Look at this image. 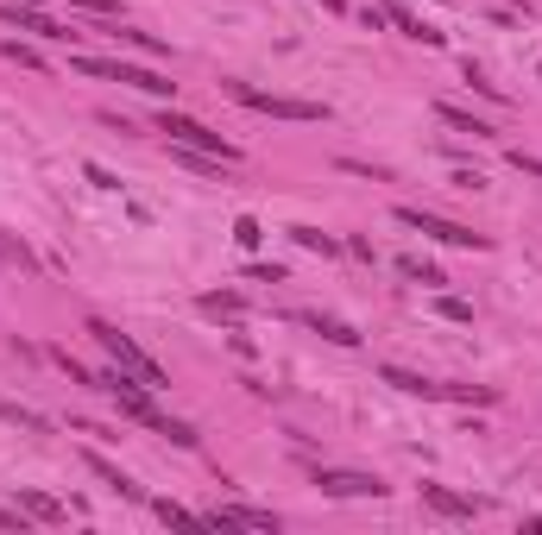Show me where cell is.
<instances>
[{
  "label": "cell",
  "instance_id": "6da1fadb",
  "mask_svg": "<svg viewBox=\"0 0 542 535\" xmlns=\"http://www.w3.org/2000/svg\"><path fill=\"white\" fill-rule=\"evenodd\" d=\"M89 334H95V347H102V353H108L114 366H127V372H139V378H145L151 391H164V385H170V372H164V366H158V359H151V353L139 347L133 334H121L114 321H102V315H89Z\"/></svg>",
  "mask_w": 542,
  "mask_h": 535
},
{
  "label": "cell",
  "instance_id": "7a4b0ae2",
  "mask_svg": "<svg viewBox=\"0 0 542 535\" xmlns=\"http://www.w3.org/2000/svg\"><path fill=\"white\" fill-rule=\"evenodd\" d=\"M70 70H82V76H102V82H133V89L158 95V101H170V95H177V82H170V76H158V70H139V63H108V57H89V51H76V57H70Z\"/></svg>",
  "mask_w": 542,
  "mask_h": 535
},
{
  "label": "cell",
  "instance_id": "3957f363",
  "mask_svg": "<svg viewBox=\"0 0 542 535\" xmlns=\"http://www.w3.org/2000/svg\"><path fill=\"white\" fill-rule=\"evenodd\" d=\"M398 221H404L410 234H422V240H441V246H460V253H486L492 240L486 234H473V227H460V221H448V215H429V208H398Z\"/></svg>",
  "mask_w": 542,
  "mask_h": 535
},
{
  "label": "cell",
  "instance_id": "277c9868",
  "mask_svg": "<svg viewBox=\"0 0 542 535\" xmlns=\"http://www.w3.org/2000/svg\"><path fill=\"white\" fill-rule=\"evenodd\" d=\"M227 95H234L240 108H253V114H271V120H328V108H322V101H296V95H266V89H253V82H227Z\"/></svg>",
  "mask_w": 542,
  "mask_h": 535
},
{
  "label": "cell",
  "instance_id": "5b68a950",
  "mask_svg": "<svg viewBox=\"0 0 542 535\" xmlns=\"http://www.w3.org/2000/svg\"><path fill=\"white\" fill-rule=\"evenodd\" d=\"M158 133H170V145H189V151H208V158H221V164H240V145H227L221 133H208L202 120H189V114H170L164 108V120H158Z\"/></svg>",
  "mask_w": 542,
  "mask_h": 535
},
{
  "label": "cell",
  "instance_id": "8992f818",
  "mask_svg": "<svg viewBox=\"0 0 542 535\" xmlns=\"http://www.w3.org/2000/svg\"><path fill=\"white\" fill-rule=\"evenodd\" d=\"M315 485L328 498H385L392 492L379 473H353V466H315Z\"/></svg>",
  "mask_w": 542,
  "mask_h": 535
},
{
  "label": "cell",
  "instance_id": "52a82bcc",
  "mask_svg": "<svg viewBox=\"0 0 542 535\" xmlns=\"http://www.w3.org/2000/svg\"><path fill=\"white\" fill-rule=\"evenodd\" d=\"M422 504L441 511V517H479V498H460V492H448V485H422Z\"/></svg>",
  "mask_w": 542,
  "mask_h": 535
},
{
  "label": "cell",
  "instance_id": "ba28073f",
  "mask_svg": "<svg viewBox=\"0 0 542 535\" xmlns=\"http://www.w3.org/2000/svg\"><path fill=\"white\" fill-rule=\"evenodd\" d=\"M82 460H89V473H95V479H102V485H108V492H121V498H145V492H139L133 479H127V473H121V466H114V460H102V454H95V447H89V454H82Z\"/></svg>",
  "mask_w": 542,
  "mask_h": 535
},
{
  "label": "cell",
  "instance_id": "9c48e42d",
  "mask_svg": "<svg viewBox=\"0 0 542 535\" xmlns=\"http://www.w3.org/2000/svg\"><path fill=\"white\" fill-rule=\"evenodd\" d=\"M385 19H392V25H398L404 38H416V44H441V32H435V25H422V19L410 13L404 0H385Z\"/></svg>",
  "mask_w": 542,
  "mask_h": 535
},
{
  "label": "cell",
  "instance_id": "30bf717a",
  "mask_svg": "<svg viewBox=\"0 0 542 535\" xmlns=\"http://www.w3.org/2000/svg\"><path fill=\"white\" fill-rule=\"evenodd\" d=\"M19 511H25L32 523H63V517H70L51 492H32V485H19Z\"/></svg>",
  "mask_w": 542,
  "mask_h": 535
},
{
  "label": "cell",
  "instance_id": "8fae6325",
  "mask_svg": "<svg viewBox=\"0 0 542 535\" xmlns=\"http://www.w3.org/2000/svg\"><path fill=\"white\" fill-rule=\"evenodd\" d=\"M379 378H385L392 391H404V397H441V385H435V378H422V372H404V366H385Z\"/></svg>",
  "mask_w": 542,
  "mask_h": 535
},
{
  "label": "cell",
  "instance_id": "7c38bea8",
  "mask_svg": "<svg viewBox=\"0 0 542 535\" xmlns=\"http://www.w3.org/2000/svg\"><path fill=\"white\" fill-rule=\"evenodd\" d=\"M196 309L215 315V321H240V315H247V296H234V290H208V296H196Z\"/></svg>",
  "mask_w": 542,
  "mask_h": 535
},
{
  "label": "cell",
  "instance_id": "4fadbf2b",
  "mask_svg": "<svg viewBox=\"0 0 542 535\" xmlns=\"http://www.w3.org/2000/svg\"><path fill=\"white\" fill-rule=\"evenodd\" d=\"M303 328H315V334H322V340H334V347H360V334H353L341 315H322V309H309V315H303Z\"/></svg>",
  "mask_w": 542,
  "mask_h": 535
},
{
  "label": "cell",
  "instance_id": "5bb4252c",
  "mask_svg": "<svg viewBox=\"0 0 542 535\" xmlns=\"http://www.w3.org/2000/svg\"><path fill=\"white\" fill-rule=\"evenodd\" d=\"M435 120H441V127H454V133L492 139V127H486V120H479V114H467V108H454V101H435Z\"/></svg>",
  "mask_w": 542,
  "mask_h": 535
},
{
  "label": "cell",
  "instance_id": "9a60e30c",
  "mask_svg": "<svg viewBox=\"0 0 542 535\" xmlns=\"http://www.w3.org/2000/svg\"><path fill=\"white\" fill-rule=\"evenodd\" d=\"M0 422H13V428H25V435H51V416L25 409V403H0Z\"/></svg>",
  "mask_w": 542,
  "mask_h": 535
},
{
  "label": "cell",
  "instance_id": "2e32d148",
  "mask_svg": "<svg viewBox=\"0 0 542 535\" xmlns=\"http://www.w3.org/2000/svg\"><path fill=\"white\" fill-rule=\"evenodd\" d=\"M290 240H296L303 253H322V259H334V253H341V240H334V234H322V227H290Z\"/></svg>",
  "mask_w": 542,
  "mask_h": 535
},
{
  "label": "cell",
  "instance_id": "e0dca14e",
  "mask_svg": "<svg viewBox=\"0 0 542 535\" xmlns=\"http://www.w3.org/2000/svg\"><path fill=\"white\" fill-rule=\"evenodd\" d=\"M0 57H6V63H19V70H44L38 44H25V38H0Z\"/></svg>",
  "mask_w": 542,
  "mask_h": 535
},
{
  "label": "cell",
  "instance_id": "ac0fdd59",
  "mask_svg": "<svg viewBox=\"0 0 542 535\" xmlns=\"http://www.w3.org/2000/svg\"><path fill=\"white\" fill-rule=\"evenodd\" d=\"M441 397L448 403H498V391L492 385H441Z\"/></svg>",
  "mask_w": 542,
  "mask_h": 535
},
{
  "label": "cell",
  "instance_id": "d6986e66",
  "mask_svg": "<svg viewBox=\"0 0 542 535\" xmlns=\"http://www.w3.org/2000/svg\"><path fill=\"white\" fill-rule=\"evenodd\" d=\"M398 271H404L410 283H429V290H441V283H448V277L429 265V259H398Z\"/></svg>",
  "mask_w": 542,
  "mask_h": 535
},
{
  "label": "cell",
  "instance_id": "ffe728a7",
  "mask_svg": "<svg viewBox=\"0 0 542 535\" xmlns=\"http://www.w3.org/2000/svg\"><path fill=\"white\" fill-rule=\"evenodd\" d=\"M114 38H127L133 51H145V57H170V44H164V38H151V32H133V25H121Z\"/></svg>",
  "mask_w": 542,
  "mask_h": 535
},
{
  "label": "cell",
  "instance_id": "44dd1931",
  "mask_svg": "<svg viewBox=\"0 0 542 535\" xmlns=\"http://www.w3.org/2000/svg\"><path fill=\"white\" fill-rule=\"evenodd\" d=\"M151 428H158V435H170L177 447H196V428H189V422H177V416H151Z\"/></svg>",
  "mask_w": 542,
  "mask_h": 535
},
{
  "label": "cell",
  "instance_id": "7402d4cb",
  "mask_svg": "<svg viewBox=\"0 0 542 535\" xmlns=\"http://www.w3.org/2000/svg\"><path fill=\"white\" fill-rule=\"evenodd\" d=\"M259 240H266V227H259L253 215H240V221H234V246H240V253H253Z\"/></svg>",
  "mask_w": 542,
  "mask_h": 535
},
{
  "label": "cell",
  "instance_id": "603a6c76",
  "mask_svg": "<svg viewBox=\"0 0 542 535\" xmlns=\"http://www.w3.org/2000/svg\"><path fill=\"white\" fill-rule=\"evenodd\" d=\"M151 511H158L164 523H202V511H183V504H170V498H151Z\"/></svg>",
  "mask_w": 542,
  "mask_h": 535
},
{
  "label": "cell",
  "instance_id": "cb8c5ba5",
  "mask_svg": "<svg viewBox=\"0 0 542 535\" xmlns=\"http://www.w3.org/2000/svg\"><path fill=\"white\" fill-rule=\"evenodd\" d=\"M435 309H441L448 321H473V302H460V296H435Z\"/></svg>",
  "mask_w": 542,
  "mask_h": 535
},
{
  "label": "cell",
  "instance_id": "d4e9b609",
  "mask_svg": "<svg viewBox=\"0 0 542 535\" xmlns=\"http://www.w3.org/2000/svg\"><path fill=\"white\" fill-rule=\"evenodd\" d=\"M511 164H518V170H524V177H537V183H542V158H530V151H524V145H518V151H511Z\"/></svg>",
  "mask_w": 542,
  "mask_h": 535
},
{
  "label": "cell",
  "instance_id": "484cf974",
  "mask_svg": "<svg viewBox=\"0 0 542 535\" xmlns=\"http://www.w3.org/2000/svg\"><path fill=\"white\" fill-rule=\"evenodd\" d=\"M448 183H454V189H467V196H473V189H486V177H479V170H454Z\"/></svg>",
  "mask_w": 542,
  "mask_h": 535
},
{
  "label": "cell",
  "instance_id": "4316f807",
  "mask_svg": "<svg viewBox=\"0 0 542 535\" xmlns=\"http://www.w3.org/2000/svg\"><path fill=\"white\" fill-rule=\"evenodd\" d=\"M0 535H25V511H0Z\"/></svg>",
  "mask_w": 542,
  "mask_h": 535
},
{
  "label": "cell",
  "instance_id": "83f0119b",
  "mask_svg": "<svg viewBox=\"0 0 542 535\" xmlns=\"http://www.w3.org/2000/svg\"><path fill=\"white\" fill-rule=\"evenodd\" d=\"M89 183H95V189H121V177H114V170H102V164H89Z\"/></svg>",
  "mask_w": 542,
  "mask_h": 535
},
{
  "label": "cell",
  "instance_id": "f1b7e54d",
  "mask_svg": "<svg viewBox=\"0 0 542 535\" xmlns=\"http://www.w3.org/2000/svg\"><path fill=\"white\" fill-rule=\"evenodd\" d=\"M70 6H82V13H121V0H70Z\"/></svg>",
  "mask_w": 542,
  "mask_h": 535
},
{
  "label": "cell",
  "instance_id": "f546056e",
  "mask_svg": "<svg viewBox=\"0 0 542 535\" xmlns=\"http://www.w3.org/2000/svg\"><path fill=\"white\" fill-rule=\"evenodd\" d=\"M322 6H328V13H347V0H322Z\"/></svg>",
  "mask_w": 542,
  "mask_h": 535
},
{
  "label": "cell",
  "instance_id": "4dcf8cb0",
  "mask_svg": "<svg viewBox=\"0 0 542 535\" xmlns=\"http://www.w3.org/2000/svg\"><path fill=\"white\" fill-rule=\"evenodd\" d=\"M6 6H38V0H6Z\"/></svg>",
  "mask_w": 542,
  "mask_h": 535
},
{
  "label": "cell",
  "instance_id": "1f68e13d",
  "mask_svg": "<svg viewBox=\"0 0 542 535\" xmlns=\"http://www.w3.org/2000/svg\"><path fill=\"white\" fill-rule=\"evenodd\" d=\"M537 76H542V63H537Z\"/></svg>",
  "mask_w": 542,
  "mask_h": 535
},
{
  "label": "cell",
  "instance_id": "d6a6232c",
  "mask_svg": "<svg viewBox=\"0 0 542 535\" xmlns=\"http://www.w3.org/2000/svg\"><path fill=\"white\" fill-rule=\"evenodd\" d=\"M0 265H6V259H0Z\"/></svg>",
  "mask_w": 542,
  "mask_h": 535
}]
</instances>
